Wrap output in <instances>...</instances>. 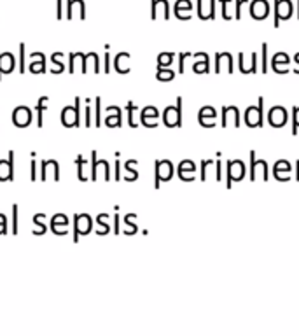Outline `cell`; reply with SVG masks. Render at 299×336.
I'll list each match as a JSON object with an SVG mask.
<instances>
[{"mask_svg": "<svg viewBox=\"0 0 299 336\" xmlns=\"http://www.w3.org/2000/svg\"><path fill=\"white\" fill-rule=\"evenodd\" d=\"M135 219H137V215L135 214H128V215H125V233L126 235H133V233H137V229H139V226L135 224Z\"/></svg>", "mask_w": 299, "mask_h": 336, "instance_id": "30", "label": "cell"}, {"mask_svg": "<svg viewBox=\"0 0 299 336\" xmlns=\"http://www.w3.org/2000/svg\"><path fill=\"white\" fill-rule=\"evenodd\" d=\"M139 165V161L137 160H128L125 163V172H128L130 175L126 177V182H133V180H137L139 179V172H137V168H133V167H137Z\"/></svg>", "mask_w": 299, "mask_h": 336, "instance_id": "28", "label": "cell"}, {"mask_svg": "<svg viewBox=\"0 0 299 336\" xmlns=\"http://www.w3.org/2000/svg\"><path fill=\"white\" fill-rule=\"evenodd\" d=\"M104 123H105V126H109V128H119V126L123 125L121 107H118V105H109L107 116H105Z\"/></svg>", "mask_w": 299, "mask_h": 336, "instance_id": "13", "label": "cell"}, {"mask_svg": "<svg viewBox=\"0 0 299 336\" xmlns=\"http://www.w3.org/2000/svg\"><path fill=\"white\" fill-rule=\"evenodd\" d=\"M7 233V219H0V235Z\"/></svg>", "mask_w": 299, "mask_h": 336, "instance_id": "50", "label": "cell"}, {"mask_svg": "<svg viewBox=\"0 0 299 336\" xmlns=\"http://www.w3.org/2000/svg\"><path fill=\"white\" fill-rule=\"evenodd\" d=\"M289 119V112L285 107L282 105H273V107L268 111V123H270L273 128H282L284 125H287Z\"/></svg>", "mask_w": 299, "mask_h": 336, "instance_id": "8", "label": "cell"}, {"mask_svg": "<svg viewBox=\"0 0 299 336\" xmlns=\"http://www.w3.org/2000/svg\"><path fill=\"white\" fill-rule=\"evenodd\" d=\"M187 56H191V53H180L178 54V72H184V61H185V58Z\"/></svg>", "mask_w": 299, "mask_h": 336, "instance_id": "47", "label": "cell"}, {"mask_svg": "<svg viewBox=\"0 0 299 336\" xmlns=\"http://www.w3.org/2000/svg\"><path fill=\"white\" fill-rule=\"evenodd\" d=\"M126 111H128V125L132 126V128H137V112H139V109H137V105L133 104V102H128V105H126Z\"/></svg>", "mask_w": 299, "mask_h": 336, "instance_id": "31", "label": "cell"}, {"mask_svg": "<svg viewBox=\"0 0 299 336\" xmlns=\"http://www.w3.org/2000/svg\"><path fill=\"white\" fill-rule=\"evenodd\" d=\"M30 58H32V63H30L28 70L32 72V74H44V72H46V58H44V54L32 53Z\"/></svg>", "mask_w": 299, "mask_h": 336, "instance_id": "20", "label": "cell"}, {"mask_svg": "<svg viewBox=\"0 0 299 336\" xmlns=\"http://www.w3.org/2000/svg\"><path fill=\"white\" fill-rule=\"evenodd\" d=\"M194 172H196L194 161L184 160V161H180V163H178L177 173H178V177H180L182 180H192V179H194V175H192Z\"/></svg>", "mask_w": 299, "mask_h": 336, "instance_id": "19", "label": "cell"}, {"mask_svg": "<svg viewBox=\"0 0 299 336\" xmlns=\"http://www.w3.org/2000/svg\"><path fill=\"white\" fill-rule=\"evenodd\" d=\"M88 72H95V74L100 72V56L95 51L84 54V60H82V74H88Z\"/></svg>", "mask_w": 299, "mask_h": 336, "instance_id": "17", "label": "cell"}, {"mask_svg": "<svg viewBox=\"0 0 299 336\" xmlns=\"http://www.w3.org/2000/svg\"><path fill=\"white\" fill-rule=\"evenodd\" d=\"M91 98H86V109H84V126L86 128H89V126H91Z\"/></svg>", "mask_w": 299, "mask_h": 336, "instance_id": "39", "label": "cell"}, {"mask_svg": "<svg viewBox=\"0 0 299 336\" xmlns=\"http://www.w3.org/2000/svg\"><path fill=\"white\" fill-rule=\"evenodd\" d=\"M14 179V151H9V160H0V182Z\"/></svg>", "mask_w": 299, "mask_h": 336, "instance_id": "11", "label": "cell"}, {"mask_svg": "<svg viewBox=\"0 0 299 336\" xmlns=\"http://www.w3.org/2000/svg\"><path fill=\"white\" fill-rule=\"evenodd\" d=\"M61 123L67 128H75V126H81V98L75 97V104L74 105H67L61 111Z\"/></svg>", "mask_w": 299, "mask_h": 336, "instance_id": "1", "label": "cell"}, {"mask_svg": "<svg viewBox=\"0 0 299 336\" xmlns=\"http://www.w3.org/2000/svg\"><path fill=\"white\" fill-rule=\"evenodd\" d=\"M157 118H159V111L154 105H147L140 112V123L147 128H156L157 126Z\"/></svg>", "mask_w": 299, "mask_h": 336, "instance_id": "12", "label": "cell"}, {"mask_svg": "<svg viewBox=\"0 0 299 336\" xmlns=\"http://www.w3.org/2000/svg\"><path fill=\"white\" fill-rule=\"evenodd\" d=\"M229 114L235 118V126L242 125V119H240V111L236 105H231V107H222V126H228L229 121Z\"/></svg>", "mask_w": 299, "mask_h": 336, "instance_id": "22", "label": "cell"}, {"mask_svg": "<svg viewBox=\"0 0 299 336\" xmlns=\"http://www.w3.org/2000/svg\"><path fill=\"white\" fill-rule=\"evenodd\" d=\"M291 170H292V168H291V163H289L287 160H280V161H277V163H275V167H273V175H275V177H278L282 172L289 173V172H291Z\"/></svg>", "mask_w": 299, "mask_h": 336, "instance_id": "32", "label": "cell"}, {"mask_svg": "<svg viewBox=\"0 0 299 336\" xmlns=\"http://www.w3.org/2000/svg\"><path fill=\"white\" fill-rule=\"evenodd\" d=\"M44 219H46V214H35L33 215V224H35V228H33V235H44V233L47 231L46 224H44Z\"/></svg>", "mask_w": 299, "mask_h": 336, "instance_id": "29", "label": "cell"}, {"mask_svg": "<svg viewBox=\"0 0 299 336\" xmlns=\"http://www.w3.org/2000/svg\"><path fill=\"white\" fill-rule=\"evenodd\" d=\"M192 70H194L196 74H207L208 72V56L199 58V61H196V63L192 65Z\"/></svg>", "mask_w": 299, "mask_h": 336, "instance_id": "34", "label": "cell"}, {"mask_svg": "<svg viewBox=\"0 0 299 336\" xmlns=\"http://www.w3.org/2000/svg\"><path fill=\"white\" fill-rule=\"evenodd\" d=\"M114 233H121V224H119V214L114 215Z\"/></svg>", "mask_w": 299, "mask_h": 336, "instance_id": "51", "label": "cell"}, {"mask_svg": "<svg viewBox=\"0 0 299 336\" xmlns=\"http://www.w3.org/2000/svg\"><path fill=\"white\" fill-rule=\"evenodd\" d=\"M49 175L53 177L54 180H60V165H58L56 160H42L40 161V180L46 182L49 179Z\"/></svg>", "mask_w": 299, "mask_h": 336, "instance_id": "10", "label": "cell"}, {"mask_svg": "<svg viewBox=\"0 0 299 336\" xmlns=\"http://www.w3.org/2000/svg\"><path fill=\"white\" fill-rule=\"evenodd\" d=\"M156 77L159 79V81H171V79L175 77V72L171 70V68H164V67H157V74Z\"/></svg>", "mask_w": 299, "mask_h": 336, "instance_id": "33", "label": "cell"}, {"mask_svg": "<svg viewBox=\"0 0 299 336\" xmlns=\"http://www.w3.org/2000/svg\"><path fill=\"white\" fill-rule=\"evenodd\" d=\"M294 61H296V63H298V67H299V53H296V54H294Z\"/></svg>", "mask_w": 299, "mask_h": 336, "instance_id": "53", "label": "cell"}, {"mask_svg": "<svg viewBox=\"0 0 299 336\" xmlns=\"http://www.w3.org/2000/svg\"><path fill=\"white\" fill-rule=\"evenodd\" d=\"M19 72H26V47L25 44H19Z\"/></svg>", "mask_w": 299, "mask_h": 336, "instance_id": "36", "label": "cell"}, {"mask_svg": "<svg viewBox=\"0 0 299 336\" xmlns=\"http://www.w3.org/2000/svg\"><path fill=\"white\" fill-rule=\"evenodd\" d=\"M222 161L221 160H217L215 161V179L217 180H221L222 179Z\"/></svg>", "mask_w": 299, "mask_h": 336, "instance_id": "48", "label": "cell"}, {"mask_svg": "<svg viewBox=\"0 0 299 336\" xmlns=\"http://www.w3.org/2000/svg\"><path fill=\"white\" fill-rule=\"evenodd\" d=\"M14 67H16V56L14 54L9 53V51L0 53V79H2V75L11 74V72L14 70Z\"/></svg>", "mask_w": 299, "mask_h": 336, "instance_id": "18", "label": "cell"}, {"mask_svg": "<svg viewBox=\"0 0 299 336\" xmlns=\"http://www.w3.org/2000/svg\"><path fill=\"white\" fill-rule=\"evenodd\" d=\"M51 63H53V68H51V72L53 74H61V72L65 70V65H63V53H53L51 54Z\"/></svg>", "mask_w": 299, "mask_h": 336, "instance_id": "27", "label": "cell"}, {"mask_svg": "<svg viewBox=\"0 0 299 336\" xmlns=\"http://www.w3.org/2000/svg\"><path fill=\"white\" fill-rule=\"evenodd\" d=\"M215 72H222V61H226L228 65V72H233V54L231 53H217L215 54Z\"/></svg>", "mask_w": 299, "mask_h": 336, "instance_id": "23", "label": "cell"}, {"mask_svg": "<svg viewBox=\"0 0 299 336\" xmlns=\"http://www.w3.org/2000/svg\"><path fill=\"white\" fill-rule=\"evenodd\" d=\"M75 165H77V177H79V180H81V182H86V180L89 179L88 170H91V168H88V161L82 158V154H79V156H77Z\"/></svg>", "mask_w": 299, "mask_h": 336, "instance_id": "24", "label": "cell"}, {"mask_svg": "<svg viewBox=\"0 0 299 336\" xmlns=\"http://www.w3.org/2000/svg\"><path fill=\"white\" fill-rule=\"evenodd\" d=\"M212 163H214L212 160H203V161H201V180L207 179V167H208V165H212Z\"/></svg>", "mask_w": 299, "mask_h": 336, "instance_id": "46", "label": "cell"}, {"mask_svg": "<svg viewBox=\"0 0 299 336\" xmlns=\"http://www.w3.org/2000/svg\"><path fill=\"white\" fill-rule=\"evenodd\" d=\"M109 215L107 214H100L96 215V233L98 235H107L111 231V224H109Z\"/></svg>", "mask_w": 299, "mask_h": 336, "instance_id": "25", "label": "cell"}, {"mask_svg": "<svg viewBox=\"0 0 299 336\" xmlns=\"http://www.w3.org/2000/svg\"><path fill=\"white\" fill-rule=\"evenodd\" d=\"M154 165H156V168H154V187L159 189L161 182L170 180L173 177V165L170 160H157Z\"/></svg>", "mask_w": 299, "mask_h": 336, "instance_id": "3", "label": "cell"}, {"mask_svg": "<svg viewBox=\"0 0 299 336\" xmlns=\"http://www.w3.org/2000/svg\"><path fill=\"white\" fill-rule=\"evenodd\" d=\"M163 121L170 128H178L182 125V97H177V105H168L163 112Z\"/></svg>", "mask_w": 299, "mask_h": 336, "instance_id": "4", "label": "cell"}, {"mask_svg": "<svg viewBox=\"0 0 299 336\" xmlns=\"http://www.w3.org/2000/svg\"><path fill=\"white\" fill-rule=\"evenodd\" d=\"M47 104H49V97H40V100L37 102L35 105V112H37V126L39 128H42L44 121H42V116H44V111L47 109Z\"/></svg>", "mask_w": 299, "mask_h": 336, "instance_id": "26", "label": "cell"}, {"mask_svg": "<svg viewBox=\"0 0 299 336\" xmlns=\"http://www.w3.org/2000/svg\"><path fill=\"white\" fill-rule=\"evenodd\" d=\"M130 53H119L114 60V68L119 74H128L130 72Z\"/></svg>", "mask_w": 299, "mask_h": 336, "instance_id": "21", "label": "cell"}, {"mask_svg": "<svg viewBox=\"0 0 299 336\" xmlns=\"http://www.w3.org/2000/svg\"><path fill=\"white\" fill-rule=\"evenodd\" d=\"M96 151H91V180H98V173L104 172V179L111 180V165L107 160H96Z\"/></svg>", "mask_w": 299, "mask_h": 336, "instance_id": "6", "label": "cell"}, {"mask_svg": "<svg viewBox=\"0 0 299 336\" xmlns=\"http://www.w3.org/2000/svg\"><path fill=\"white\" fill-rule=\"evenodd\" d=\"M263 104H264V98L261 97L259 102H257V105H250V107H247V111L243 112V121H245L247 126H250V128H254V126H263L264 123V112H263Z\"/></svg>", "mask_w": 299, "mask_h": 336, "instance_id": "2", "label": "cell"}, {"mask_svg": "<svg viewBox=\"0 0 299 336\" xmlns=\"http://www.w3.org/2000/svg\"><path fill=\"white\" fill-rule=\"evenodd\" d=\"M32 119H33V112L32 109L26 107V105H18V107L12 111V123H14V126H18V128L30 126Z\"/></svg>", "mask_w": 299, "mask_h": 336, "instance_id": "7", "label": "cell"}, {"mask_svg": "<svg viewBox=\"0 0 299 336\" xmlns=\"http://www.w3.org/2000/svg\"><path fill=\"white\" fill-rule=\"evenodd\" d=\"M74 240L77 242L81 235H88L93 229V221L88 214H77L74 217Z\"/></svg>", "mask_w": 299, "mask_h": 336, "instance_id": "9", "label": "cell"}, {"mask_svg": "<svg viewBox=\"0 0 299 336\" xmlns=\"http://www.w3.org/2000/svg\"><path fill=\"white\" fill-rule=\"evenodd\" d=\"M12 233H18V203L12 205Z\"/></svg>", "mask_w": 299, "mask_h": 336, "instance_id": "42", "label": "cell"}, {"mask_svg": "<svg viewBox=\"0 0 299 336\" xmlns=\"http://www.w3.org/2000/svg\"><path fill=\"white\" fill-rule=\"evenodd\" d=\"M296 179L299 180V160H298V163H296Z\"/></svg>", "mask_w": 299, "mask_h": 336, "instance_id": "52", "label": "cell"}, {"mask_svg": "<svg viewBox=\"0 0 299 336\" xmlns=\"http://www.w3.org/2000/svg\"><path fill=\"white\" fill-rule=\"evenodd\" d=\"M114 170H116V175H114V179H116V180H121V170H123V167H121V161H119V156H116Z\"/></svg>", "mask_w": 299, "mask_h": 336, "instance_id": "44", "label": "cell"}, {"mask_svg": "<svg viewBox=\"0 0 299 336\" xmlns=\"http://www.w3.org/2000/svg\"><path fill=\"white\" fill-rule=\"evenodd\" d=\"M100 105H102V98L96 97V100H95V125L96 126L102 125V112H100Z\"/></svg>", "mask_w": 299, "mask_h": 336, "instance_id": "40", "label": "cell"}, {"mask_svg": "<svg viewBox=\"0 0 299 336\" xmlns=\"http://www.w3.org/2000/svg\"><path fill=\"white\" fill-rule=\"evenodd\" d=\"M299 130V107H292V135H298Z\"/></svg>", "mask_w": 299, "mask_h": 336, "instance_id": "38", "label": "cell"}, {"mask_svg": "<svg viewBox=\"0 0 299 336\" xmlns=\"http://www.w3.org/2000/svg\"><path fill=\"white\" fill-rule=\"evenodd\" d=\"M289 61H291V58H289L287 53H277L273 58H271V67L275 68V67H278L280 63L289 65Z\"/></svg>", "mask_w": 299, "mask_h": 336, "instance_id": "35", "label": "cell"}, {"mask_svg": "<svg viewBox=\"0 0 299 336\" xmlns=\"http://www.w3.org/2000/svg\"><path fill=\"white\" fill-rule=\"evenodd\" d=\"M51 231L54 235H68V217L65 214H56L51 217Z\"/></svg>", "mask_w": 299, "mask_h": 336, "instance_id": "15", "label": "cell"}, {"mask_svg": "<svg viewBox=\"0 0 299 336\" xmlns=\"http://www.w3.org/2000/svg\"><path fill=\"white\" fill-rule=\"evenodd\" d=\"M257 167L264 172L263 179H270V170H268V163L264 160H256V151H250V180L257 179Z\"/></svg>", "mask_w": 299, "mask_h": 336, "instance_id": "14", "label": "cell"}, {"mask_svg": "<svg viewBox=\"0 0 299 336\" xmlns=\"http://www.w3.org/2000/svg\"><path fill=\"white\" fill-rule=\"evenodd\" d=\"M198 119H199V123H201V126H205V128H212V126H215L217 111H215L214 107H210V105H205V107L199 109Z\"/></svg>", "mask_w": 299, "mask_h": 336, "instance_id": "16", "label": "cell"}, {"mask_svg": "<svg viewBox=\"0 0 299 336\" xmlns=\"http://www.w3.org/2000/svg\"><path fill=\"white\" fill-rule=\"evenodd\" d=\"M238 68H240V72L243 74V70H245V56H243V53L238 54Z\"/></svg>", "mask_w": 299, "mask_h": 336, "instance_id": "49", "label": "cell"}, {"mask_svg": "<svg viewBox=\"0 0 299 336\" xmlns=\"http://www.w3.org/2000/svg\"><path fill=\"white\" fill-rule=\"evenodd\" d=\"M35 154L37 153H32L33 160H32V163H30V172H32L30 179H32V180H37V170H39V167H37V161H35Z\"/></svg>", "mask_w": 299, "mask_h": 336, "instance_id": "43", "label": "cell"}, {"mask_svg": "<svg viewBox=\"0 0 299 336\" xmlns=\"http://www.w3.org/2000/svg\"><path fill=\"white\" fill-rule=\"evenodd\" d=\"M261 53H263V65H261V72L266 74L268 72V44L261 46Z\"/></svg>", "mask_w": 299, "mask_h": 336, "instance_id": "41", "label": "cell"}, {"mask_svg": "<svg viewBox=\"0 0 299 336\" xmlns=\"http://www.w3.org/2000/svg\"><path fill=\"white\" fill-rule=\"evenodd\" d=\"M173 61V53H161L157 56V67H168Z\"/></svg>", "mask_w": 299, "mask_h": 336, "instance_id": "37", "label": "cell"}, {"mask_svg": "<svg viewBox=\"0 0 299 336\" xmlns=\"http://www.w3.org/2000/svg\"><path fill=\"white\" fill-rule=\"evenodd\" d=\"M109 49H111V46H105V74H109L111 72V54H109Z\"/></svg>", "mask_w": 299, "mask_h": 336, "instance_id": "45", "label": "cell"}, {"mask_svg": "<svg viewBox=\"0 0 299 336\" xmlns=\"http://www.w3.org/2000/svg\"><path fill=\"white\" fill-rule=\"evenodd\" d=\"M226 170H228V184L226 186L231 187L233 182H238V180H242L243 177H245V163H243L242 160H231L228 161V165H226Z\"/></svg>", "mask_w": 299, "mask_h": 336, "instance_id": "5", "label": "cell"}]
</instances>
